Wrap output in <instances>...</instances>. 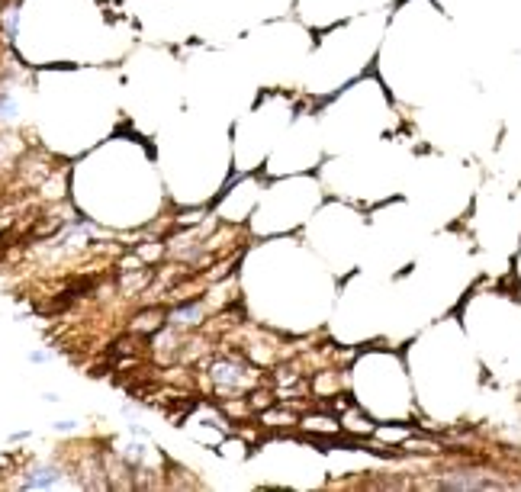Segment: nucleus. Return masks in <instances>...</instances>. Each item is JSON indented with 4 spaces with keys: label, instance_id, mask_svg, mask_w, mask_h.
<instances>
[{
    "label": "nucleus",
    "instance_id": "obj_1",
    "mask_svg": "<svg viewBox=\"0 0 521 492\" xmlns=\"http://www.w3.org/2000/svg\"><path fill=\"white\" fill-rule=\"evenodd\" d=\"M13 109H16V103L10 100L7 93H0V116H13Z\"/></svg>",
    "mask_w": 521,
    "mask_h": 492
}]
</instances>
